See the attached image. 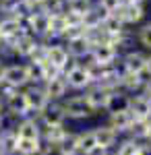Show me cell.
Segmentation results:
<instances>
[{
    "label": "cell",
    "mask_w": 151,
    "mask_h": 155,
    "mask_svg": "<svg viewBox=\"0 0 151 155\" xmlns=\"http://www.w3.org/2000/svg\"><path fill=\"white\" fill-rule=\"evenodd\" d=\"M60 106H62L64 116L70 120H85V118H89L91 114H95L93 107L87 104L85 95H72L69 99H64Z\"/></svg>",
    "instance_id": "cell-1"
},
{
    "label": "cell",
    "mask_w": 151,
    "mask_h": 155,
    "mask_svg": "<svg viewBox=\"0 0 151 155\" xmlns=\"http://www.w3.org/2000/svg\"><path fill=\"white\" fill-rule=\"evenodd\" d=\"M143 72H147V74L151 77V56H145V71Z\"/></svg>",
    "instance_id": "cell-37"
},
{
    "label": "cell",
    "mask_w": 151,
    "mask_h": 155,
    "mask_svg": "<svg viewBox=\"0 0 151 155\" xmlns=\"http://www.w3.org/2000/svg\"><path fill=\"white\" fill-rule=\"evenodd\" d=\"M69 134H70V130L64 126V124H60V126H46V128H42V141H46V143L58 147Z\"/></svg>",
    "instance_id": "cell-16"
},
{
    "label": "cell",
    "mask_w": 151,
    "mask_h": 155,
    "mask_svg": "<svg viewBox=\"0 0 151 155\" xmlns=\"http://www.w3.org/2000/svg\"><path fill=\"white\" fill-rule=\"evenodd\" d=\"M62 77H64V81H66V85H69L70 89H77V91H79V89H87V87L93 83L89 68L83 66V64L72 66V68H70L69 72H64Z\"/></svg>",
    "instance_id": "cell-3"
},
{
    "label": "cell",
    "mask_w": 151,
    "mask_h": 155,
    "mask_svg": "<svg viewBox=\"0 0 151 155\" xmlns=\"http://www.w3.org/2000/svg\"><path fill=\"white\" fill-rule=\"evenodd\" d=\"M69 52L64 46H60V44H54V46H46V62L48 64H52L56 71H64L66 68V64H69Z\"/></svg>",
    "instance_id": "cell-9"
},
{
    "label": "cell",
    "mask_w": 151,
    "mask_h": 155,
    "mask_svg": "<svg viewBox=\"0 0 151 155\" xmlns=\"http://www.w3.org/2000/svg\"><path fill=\"white\" fill-rule=\"evenodd\" d=\"M0 114H4V99H2V95H0Z\"/></svg>",
    "instance_id": "cell-39"
},
{
    "label": "cell",
    "mask_w": 151,
    "mask_h": 155,
    "mask_svg": "<svg viewBox=\"0 0 151 155\" xmlns=\"http://www.w3.org/2000/svg\"><path fill=\"white\" fill-rule=\"evenodd\" d=\"M122 2H130V4H141L143 0H122Z\"/></svg>",
    "instance_id": "cell-40"
},
{
    "label": "cell",
    "mask_w": 151,
    "mask_h": 155,
    "mask_svg": "<svg viewBox=\"0 0 151 155\" xmlns=\"http://www.w3.org/2000/svg\"><path fill=\"white\" fill-rule=\"evenodd\" d=\"M93 134H95V143H97V147H99L102 151H108V149H112V147L118 143V132L114 130V128H110L108 124L95 126V128H93Z\"/></svg>",
    "instance_id": "cell-13"
},
{
    "label": "cell",
    "mask_w": 151,
    "mask_h": 155,
    "mask_svg": "<svg viewBox=\"0 0 151 155\" xmlns=\"http://www.w3.org/2000/svg\"><path fill=\"white\" fill-rule=\"evenodd\" d=\"M139 141H135V139H126V141H122V143L118 145L116 153L114 155H135L139 151Z\"/></svg>",
    "instance_id": "cell-29"
},
{
    "label": "cell",
    "mask_w": 151,
    "mask_h": 155,
    "mask_svg": "<svg viewBox=\"0 0 151 155\" xmlns=\"http://www.w3.org/2000/svg\"><path fill=\"white\" fill-rule=\"evenodd\" d=\"M133 114L130 112H116V114H110V122H108V126L110 128H114L116 132H128V128L133 126Z\"/></svg>",
    "instance_id": "cell-17"
},
{
    "label": "cell",
    "mask_w": 151,
    "mask_h": 155,
    "mask_svg": "<svg viewBox=\"0 0 151 155\" xmlns=\"http://www.w3.org/2000/svg\"><path fill=\"white\" fill-rule=\"evenodd\" d=\"M4 66H6V64H4V62H0V85L4 83Z\"/></svg>",
    "instance_id": "cell-38"
},
{
    "label": "cell",
    "mask_w": 151,
    "mask_h": 155,
    "mask_svg": "<svg viewBox=\"0 0 151 155\" xmlns=\"http://www.w3.org/2000/svg\"><path fill=\"white\" fill-rule=\"evenodd\" d=\"M102 31H104L106 35H108V39L114 35H120L122 31H124V23L118 19L116 15H106L104 21H102Z\"/></svg>",
    "instance_id": "cell-23"
},
{
    "label": "cell",
    "mask_w": 151,
    "mask_h": 155,
    "mask_svg": "<svg viewBox=\"0 0 151 155\" xmlns=\"http://www.w3.org/2000/svg\"><path fill=\"white\" fill-rule=\"evenodd\" d=\"M89 8H91L89 0H64V12H70V15L83 17Z\"/></svg>",
    "instance_id": "cell-27"
},
{
    "label": "cell",
    "mask_w": 151,
    "mask_h": 155,
    "mask_svg": "<svg viewBox=\"0 0 151 155\" xmlns=\"http://www.w3.org/2000/svg\"><path fill=\"white\" fill-rule=\"evenodd\" d=\"M17 134L12 128H4L0 130V151L4 155H15V149H17Z\"/></svg>",
    "instance_id": "cell-24"
},
{
    "label": "cell",
    "mask_w": 151,
    "mask_h": 155,
    "mask_svg": "<svg viewBox=\"0 0 151 155\" xmlns=\"http://www.w3.org/2000/svg\"><path fill=\"white\" fill-rule=\"evenodd\" d=\"M66 52H69L70 58H85V56L91 54V46H89L87 37L81 35V37H77V39H70Z\"/></svg>",
    "instance_id": "cell-18"
},
{
    "label": "cell",
    "mask_w": 151,
    "mask_h": 155,
    "mask_svg": "<svg viewBox=\"0 0 151 155\" xmlns=\"http://www.w3.org/2000/svg\"><path fill=\"white\" fill-rule=\"evenodd\" d=\"M120 4H122V0H99V8L106 15H114L120 8Z\"/></svg>",
    "instance_id": "cell-30"
},
{
    "label": "cell",
    "mask_w": 151,
    "mask_h": 155,
    "mask_svg": "<svg viewBox=\"0 0 151 155\" xmlns=\"http://www.w3.org/2000/svg\"><path fill=\"white\" fill-rule=\"evenodd\" d=\"M143 83H145L143 74H137V72H122V77H120V85L126 91H141Z\"/></svg>",
    "instance_id": "cell-25"
},
{
    "label": "cell",
    "mask_w": 151,
    "mask_h": 155,
    "mask_svg": "<svg viewBox=\"0 0 151 155\" xmlns=\"http://www.w3.org/2000/svg\"><path fill=\"white\" fill-rule=\"evenodd\" d=\"M35 118L39 120V124H42V128H46V126H60V124H64V112H62V106H60L58 101H50L46 107H44V112H39Z\"/></svg>",
    "instance_id": "cell-5"
},
{
    "label": "cell",
    "mask_w": 151,
    "mask_h": 155,
    "mask_svg": "<svg viewBox=\"0 0 151 155\" xmlns=\"http://www.w3.org/2000/svg\"><path fill=\"white\" fill-rule=\"evenodd\" d=\"M128 112L133 114L135 120H141V122L151 120V99L147 95H143V93L130 97V107H128Z\"/></svg>",
    "instance_id": "cell-8"
},
{
    "label": "cell",
    "mask_w": 151,
    "mask_h": 155,
    "mask_svg": "<svg viewBox=\"0 0 151 155\" xmlns=\"http://www.w3.org/2000/svg\"><path fill=\"white\" fill-rule=\"evenodd\" d=\"M21 2H23L29 11H35V8H39V6H42V0H21Z\"/></svg>",
    "instance_id": "cell-34"
},
{
    "label": "cell",
    "mask_w": 151,
    "mask_h": 155,
    "mask_svg": "<svg viewBox=\"0 0 151 155\" xmlns=\"http://www.w3.org/2000/svg\"><path fill=\"white\" fill-rule=\"evenodd\" d=\"M4 110L11 114L12 118H19V120L31 116L29 106H27V97H25V91H23V89L15 91L11 97H6V99H4Z\"/></svg>",
    "instance_id": "cell-2"
},
{
    "label": "cell",
    "mask_w": 151,
    "mask_h": 155,
    "mask_svg": "<svg viewBox=\"0 0 151 155\" xmlns=\"http://www.w3.org/2000/svg\"><path fill=\"white\" fill-rule=\"evenodd\" d=\"M39 11L54 17V15H64V0H42Z\"/></svg>",
    "instance_id": "cell-28"
},
{
    "label": "cell",
    "mask_w": 151,
    "mask_h": 155,
    "mask_svg": "<svg viewBox=\"0 0 151 155\" xmlns=\"http://www.w3.org/2000/svg\"><path fill=\"white\" fill-rule=\"evenodd\" d=\"M104 17H106V12L102 11L99 6H95V8L91 6V8L81 17V25L85 27V31H89V29H97V27H102Z\"/></svg>",
    "instance_id": "cell-20"
},
{
    "label": "cell",
    "mask_w": 151,
    "mask_h": 155,
    "mask_svg": "<svg viewBox=\"0 0 151 155\" xmlns=\"http://www.w3.org/2000/svg\"><path fill=\"white\" fill-rule=\"evenodd\" d=\"M135 155H139V151H137V153H135Z\"/></svg>",
    "instance_id": "cell-42"
},
{
    "label": "cell",
    "mask_w": 151,
    "mask_h": 155,
    "mask_svg": "<svg viewBox=\"0 0 151 155\" xmlns=\"http://www.w3.org/2000/svg\"><path fill=\"white\" fill-rule=\"evenodd\" d=\"M85 35V27L83 25H70L69 29L64 31V37H66V41H70V39H77V37Z\"/></svg>",
    "instance_id": "cell-32"
},
{
    "label": "cell",
    "mask_w": 151,
    "mask_h": 155,
    "mask_svg": "<svg viewBox=\"0 0 151 155\" xmlns=\"http://www.w3.org/2000/svg\"><path fill=\"white\" fill-rule=\"evenodd\" d=\"M118 56V50L108 41V44H99V46H95L91 48V58H93V64H97V66H110V64H114V60Z\"/></svg>",
    "instance_id": "cell-10"
},
{
    "label": "cell",
    "mask_w": 151,
    "mask_h": 155,
    "mask_svg": "<svg viewBox=\"0 0 151 155\" xmlns=\"http://www.w3.org/2000/svg\"><path fill=\"white\" fill-rule=\"evenodd\" d=\"M0 155H4V153H2V151H0Z\"/></svg>",
    "instance_id": "cell-43"
},
{
    "label": "cell",
    "mask_w": 151,
    "mask_h": 155,
    "mask_svg": "<svg viewBox=\"0 0 151 155\" xmlns=\"http://www.w3.org/2000/svg\"><path fill=\"white\" fill-rule=\"evenodd\" d=\"M114 15H116L122 23H139L141 19H143V15H145V11H143V6H141V4L122 2V4H120V8H118Z\"/></svg>",
    "instance_id": "cell-14"
},
{
    "label": "cell",
    "mask_w": 151,
    "mask_h": 155,
    "mask_svg": "<svg viewBox=\"0 0 151 155\" xmlns=\"http://www.w3.org/2000/svg\"><path fill=\"white\" fill-rule=\"evenodd\" d=\"M139 155H151V145H141L139 147Z\"/></svg>",
    "instance_id": "cell-35"
},
{
    "label": "cell",
    "mask_w": 151,
    "mask_h": 155,
    "mask_svg": "<svg viewBox=\"0 0 151 155\" xmlns=\"http://www.w3.org/2000/svg\"><path fill=\"white\" fill-rule=\"evenodd\" d=\"M15 134L19 139H33V141H39L42 139V124L35 116H27V118L19 120L15 126H12Z\"/></svg>",
    "instance_id": "cell-4"
},
{
    "label": "cell",
    "mask_w": 151,
    "mask_h": 155,
    "mask_svg": "<svg viewBox=\"0 0 151 155\" xmlns=\"http://www.w3.org/2000/svg\"><path fill=\"white\" fill-rule=\"evenodd\" d=\"M77 149H79V155H89L91 151L99 149L97 143H95V134L93 130H85L77 134Z\"/></svg>",
    "instance_id": "cell-21"
},
{
    "label": "cell",
    "mask_w": 151,
    "mask_h": 155,
    "mask_svg": "<svg viewBox=\"0 0 151 155\" xmlns=\"http://www.w3.org/2000/svg\"><path fill=\"white\" fill-rule=\"evenodd\" d=\"M23 91H25V97H27V106H29L31 116H37L39 112H44V107L50 104V99L46 97L44 89L39 85H31V87H27Z\"/></svg>",
    "instance_id": "cell-7"
},
{
    "label": "cell",
    "mask_w": 151,
    "mask_h": 155,
    "mask_svg": "<svg viewBox=\"0 0 151 155\" xmlns=\"http://www.w3.org/2000/svg\"><path fill=\"white\" fill-rule=\"evenodd\" d=\"M139 41L145 46L147 50H151V23L147 25H143L141 27V31H139Z\"/></svg>",
    "instance_id": "cell-31"
},
{
    "label": "cell",
    "mask_w": 151,
    "mask_h": 155,
    "mask_svg": "<svg viewBox=\"0 0 151 155\" xmlns=\"http://www.w3.org/2000/svg\"><path fill=\"white\" fill-rule=\"evenodd\" d=\"M145 139L151 143V120H147V124H145Z\"/></svg>",
    "instance_id": "cell-36"
},
{
    "label": "cell",
    "mask_w": 151,
    "mask_h": 155,
    "mask_svg": "<svg viewBox=\"0 0 151 155\" xmlns=\"http://www.w3.org/2000/svg\"><path fill=\"white\" fill-rule=\"evenodd\" d=\"M4 85H11L15 89H23L29 85L27 66L25 64H6L4 66Z\"/></svg>",
    "instance_id": "cell-6"
},
{
    "label": "cell",
    "mask_w": 151,
    "mask_h": 155,
    "mask_svg": "<svg viewBox=\"0 0 151 155\" xmlns=\"http://www.w3.org/2000/svg\"><path fill=\"white\" fill-rule=\"evenodd\" d=\"M143 71H145V56L141 52H128L124 56V72L143 74Z\"/></svg>",
    "instance_id": "cell-22"
},
{
    "label": "cell",
    "mask_w": 151,
    "mask_h": 155,
    "mask_svg": "<svg viewBox=\"0 0 151 155\" xmlns=\"http://www.w3.org/2000/svg\"><path fill=\"white\" fill-rule=\"evenodd\" d=\"M25 31L21 23L17 21V19H12V17H4L2 21H0V39L2 41H12V39H17V37H21Z\"/></svg>",
    "instance_id": "cell-15"
},
{
    "label": "cell",
    "mask_w": 151,
    "mask_h": 155,
    "mask_svg": "<svg viewBox=\"0 0 151 155\" xmlns=\"http://www.w3.org/2000/svg\"><path fill=\"white\" fill-rule=\"evenodd\" d=\"M2 126H4V114H0V130H2Z\"/></svg>",
    "instance_id": "cell-41"
},
{
    "label": "cell",
    "mask_w": 151,
    "mask_h": 155,
    "mask_svg": "<svg viewBox=\"0 0 151 155\" xmlns=\"http://www.w3.org/2000/svg\"><path fill=\"white\" fill-rule=\"evenodd\" d=\"M110 95H112L110 89H106L102 85H95V87H91V89L85 93V99H87V104H89V106L93 107V112H95V110H106L108 101H110Z\"/></svg>",
    "instance_id": "cell-12"
},
{
    "label": "cell",
    "mask_w": 151,
    "mask_h": 155,
    "mask_svg": "<svg viewBox=\"0 0 151 155\" xmlns=\"http://www.w3.org/2000/svg\"><path fill=\"white\" fill-rule=\"evenodd\" d=\"M44 93L50 101H58V99H64L66 97V91H69V85L64 81V77H56V79H48L42 85Z\"/></svg>",
    "instance_id": "cell-11"
},
{
    "label": "cell",
    "mask_w": 151,
    "mask_h": 155,
    "mask_svg": "<svg viewBox=\"0 0 151 155\" xmlns=\"http://www.w3.org/2000/svg\"><path fill=\"white\" fill-rule=\"evenodd\" d=\"M128 107H130V97H128L126 93H122V91H112L106 110H108L110 114H116V112H126Z\"/></svg>",
    "instance_id": "cell-19"
},
{
    "label": "cell",
    "mask_w": 151,
    "mask_h": 155,
    "mask_svg": "<svg viewBox=\"0 0 151 155\" xmlns=\"http://www.w3.org/2000/svg\"><path fill=\"white\" fill-rule=\"evenodd\" d=\"M39 141H42V139H39ZM39 141H33V139H17L15 155H37Z\"/></svg>",
    "instance_id": "cell-26"
},
{
    "label": "cell",
    "mask_w": 151,
    "mask_h": 155,
    "mask_svg": "<svg viewBox=\"0 0 151 155\" xmlns=\"http://www.w3.org/2000/svg\"><path fill=\"white\" fill-rule=\"evenodd\" d=\"M56 151V147L54 145L46 143V141H39V149H37V155H52Z\"/></svg>",
    "instance_id": "cell-33"
}]
</instances>
